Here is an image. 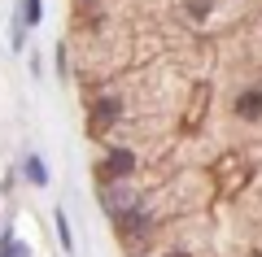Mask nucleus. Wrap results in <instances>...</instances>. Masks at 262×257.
Returning <instances> with one entry per match:
<instances>
[{
  "label": "nucleus",
  "instance_id": "10",
  "mask_svg": "<svg viewBox=\"0 0 262 257\" xmlns=\"http://www.w3.org/2000/svg\"><path fill=\"white\" fill-rule=\"evenodd\" d=\"M210 9H214V0H188V13H192V18H206Z\"/></svg>",
  "mask_w": 262,
  "mask_h": 257
},
{
  "label": "nucleus",
  "instance_id": "3",
  "mask_svg": "<svg viewBox=\"0 0 262 257\" xmlns=\"http://www.w3.org/2000/svg\"><path fill=\"white\" fill-rule=\"evenodd\" d=\"M131 170H136V153H131V148H114V153L105 157V179H127Z\"/></svg>",
  "mask_w": 262,
  "mask_h": 257
},
{
  "label": "nucleus",
  "instance_id": "11",
  "mask_svg": "<svg viewBox=\"0 0 262 257\" xmlns=\"http://www.w3.org/2000/svg\"><path fill=\"white\" fill-rule=\"evenodd\" d=\"M175 257H179V253H175Z\"/></svg>",
  "mask_w": 262,
  "mask_h": 257
},
{
  "label": "nucleus",
  "instance_id": "6",
  "mask_svg": "<svg viewBox=\"0 0 262 257\" xmlns=\"http://www.w3.org/2000/svg\"><path fill=\"white\" fill-rule=\"evenodd\" d=\"M39 18H44V0H18V22L22 27H39Z\"/></svg>",
  "mask_w": 262,
  "mask_h": 257
},
{
  "label": "nucleus",
  "instance_id": "1",
  "mask_svg": "<svg viewBox=\"0 0 262 257\" xmlns=\"http://www.w3.org/2000/svg\"><path fill=\"white\" fill-rule=\"evenodd\" d=\"M118 113H122V101H118V96H96L88 118H92L96 131H105V127H114V122H118Z\"/></svg>",
  "mask_w": 262,
  "mask_h": 257
},
{
  "label": "nucleus",
  "instance_id": "7",
  "mask_svg": "<svg viewBox=\"0 0 262 257\" xmlns=\"http://www.w3.org/2000/svg\"><path fill=\"white\" fill-rule=\"evenodd\" d=\"M236 113H241V118H262V92H258V87L236 101Z\"/></svg>",
  "mask_w": 262,
  "mask_h": 257
},
{
  "label": "nucleus",
  "instance_id": "5",
  "mask_svg": "<svg viewBox=\"0 0 262 257\" xmlns=\"http://www.w3.org/2000/svg\"><path fill=\"white\" fill-rule=\"evenodd\" d=\"M22 179H27V183H35V188H44V183H48V166L39 161L35 153L22 157Z\"/></svg>",
  "mask_w": 262,
  "mask_h": 257
},
{
  "label": "nucleus",
  "instance_id": "8",
  "mask_svg": "<svg viewBox=\"0 0 262 257\" xmlns=\"http://www.w3.org/2000/svg\"><path fill=\"white\" fill-rule=\"evenodd\" d=\"M0 257H31V248L22 244L13 231H5V236H0Z\"/></svg>",
  "mask_w": 262,
  "mask_h": 257
},
{
  "label": "nucleus",
  "instance_id": "9",
  "mask_svg": "<svg viewBox=\"0 0 262 257\" xmlns=\"http://www.w3.org/2000/svg\"><path fill=\"white\" fill-rule=\"evenodd\" d=\"M57 240H61V248H66V253L75 248V236H70V222H66V209H57Z\"/></svg>",
  "mask_w": 262,
  "mask_h": 257
},
{
  "label": "nucleus",
  "instance_id": "4",
  "mask_svg": "<svg viewBox=\"0 0 262 257\" xmlns=\"http://www.w3.org/2000/svg\"><path fill=\"white\" fill-rule=\"evenodd\" d=\"M114 222H118L127 236H144V231H149V214H144L140 205H131V209H127V214H118Z\"/></svg>",
  "mask_w": 262,
  "mask_h": 257
},
{
  "label": "nucleus",
  "instance_id": "2",
  "mask_svg": "<svg viewBox=\"0 0 262 257\" xmlns=\"http://www.w3.org/2000/svg\"><path fill=\"white\" fill-rule=\"evenodd\" d=\"M101 205H105V214H110V218H118V214H127L131 205H140V201H136V192H131V188L114 183V188H105V192H101Z\"/></svg>",
  "mask_w": 262,
  "mask_h": 257
}]
</instances>
